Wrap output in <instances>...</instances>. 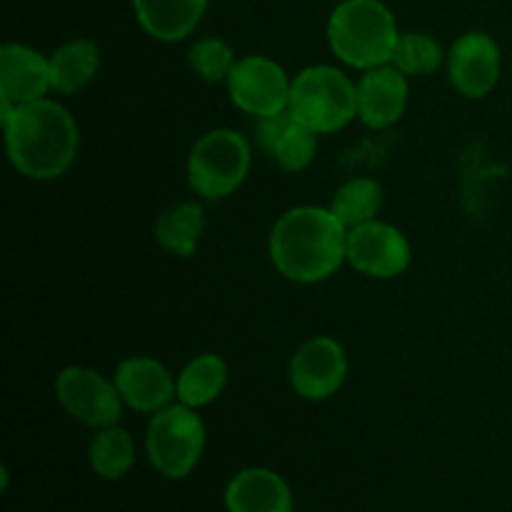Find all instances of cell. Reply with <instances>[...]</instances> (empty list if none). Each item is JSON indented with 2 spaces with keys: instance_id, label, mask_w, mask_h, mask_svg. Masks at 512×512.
Masks as SVG:
<instances>
[{
  "instance_id": "7",
  "label": "cell",
  "mask_w": 512,
  "mask_h": 512,
  "mask_svg": "<svg viewBox=\"0 0 512 512\" xmlns=\"http://www.w3.org/2000/svg\"><path fill=\"white\" fill-rule=\"evenodd\" d=\"M55 395L58 403L88 428H110L118 425L123 415V395H120L115 380H108L93 368L60 370L55 378Z\"/></svg>"
},
{
  "instance_id": "14",
  "label": "cell",
  "mask_w": 512,
  "mask_h": 512,
  "mask_svg": "<svg viewBox=\"0 0 512 512\" xmlns=\"http://www.w3.org/2000/svg\"><path fill=\"white\" fill-rule=\"evenodd\" d=\"M408 75L395 65L365 70L358 80V118L368 128L383 130L398 123L408 108Z\"/></svg>"
},
{
  "instance_id": "9",
  "label": "cell",
  "mask_w": 512,
  "mask_h": 512,
  "mask_svg": "<svg viewBox=\"0 0 512 512\" xmlns=\"http://www.w3.org/2000/svg\"><path fill=\"white\" fill-rule=\"evenodd\" d=\"M413 250L395 225L368 220L348 230V263L368 278L390 280L410 268Z\"/></svg>"
},
{
  "instance_id": "3",
  "label": "cell",
  "mask_w": 512,
  "mask_h": 512,
  "mask_svg": "<svg viewBox=\"0 0 512 512\" xmlns=\"http://www.w3.org/2000/svg\"><path fill=\"white\" fill-rule=\"evenodd\" d=\"M398 25L380 0H343L328 20V43L340 63L373 70L393 63Z\"/></svg>"
},
{
  "instance_id": "15",
  "label": "cell",
  "mask_w": 512,
  "mask_h": 512,
  "mask_svg": "<svg viewBox=\"0 0 512 512\" xmlns=\"http://www.w3.org/2000/svg\"><path fill=\"white\" fill-rule=\"evenodd\" d=\"M48 90H53L50 58L20 43H5L0 48V100L13 105L35 103Z\"/></svg>"
},
{
  "instance_id": "18",
  "label": "cell",
  "mask_w": 512,
  "mask_h": 512,
  "mask_svg": "<svg viewBox=\"0 0 512 512\" xmlns=\"http://www.w3.org/2000/svg\"><path fill=\"white\" fill-rule=\"evenodd\" d=\"M100 50L93 40H70L50 55V83L60 95H73L95 78Z\"/></svg>"
},
{
  "instance_id": "6",
  "label": "cell",
  "mask_w": 512,
  "mask_h": 512,
  "mask_svg": "<svg viewBox=\"0 0 512 512\" xmlns=\"http://www.w3.org/2000/svg\"><path fill=\"white\" fill-rule=\"evenodd\" d=\"M148 458L160 475L170 480L188 478L205 450V425L188 405H168L153 413L145 438Z\"/></svg>"
},
{
  "instance_id": "24",
  "label": "cell",
  "mask_w": 512,
  "mask_h": 512,
  "mask_svg": "<svg viewBox=\"0 0 512 512\" xmlns=\"http://www.w3.org/2000/svg\"><path fill=\"white\" fill-rule=\"evenodd\" d=\"M188 63L195 75H200L208 83H220L228 80L235 68V53L225 40L220 38H203L190 48Z\"/></svg>"
},
{
  "instance_id": "8",
  "label": "cell",
  "mask_w": 512,
  "mask_h": 512,
  "mask_svg": "<svg viewBox=\"0 0 512 512\" xmlns=\"http://www.w3.org/2000/svg\"><path fill=\"white\" fill-rule=\"evenodd\" d=\"M235 108L255 118H270L290 108L293 80L275 60L265 55H245L235 63L233 73L225 80Z\"/></svg>"
},
{
  "instance_id": "12",
  "label": "cell",
  "mask_w": 512,
  "mask_h": 512,
  "mask_svg": "<svg viewBox=\"0 0 512 512\" xmlns=\"http://www.w3.org/2000/svg\"><path fill=\"white\" fill-rule=\"evenodd\" d=\"M113 380L123 395V403L135 413H158L178 398V380H173L160 360L145 355L123 360Z\"/></svg>"
},
{
  "instance_id": "13",
  "label": "cell",
  "mask_w": 512,
  "mask_h": 512,
  "mask_svg": "<svg viewBox=\"0 0 512 512\" xmlns=\"http://www.w3.org/2000/svg\"><path fill=\"white\" fill-rule=\"evenodd\" d=\"M255 140L260 150L288 173H300L308 168L318 150V133L300 123L290 110L270 118H258Z\"/></svg>"
},
{
  "instance_id": "21",
  "label": "cell",
  "mask_w": 512,
  "mask_h": 512,
  "mask_svg": "<svg viewBox=\"0 0 512 512\" xmlns=\"http://www.w3.org/2000/svg\"><path fill=\"white\" fill-rule=\"evenodd\" d=\"M380 205H383V188L373 178H353L340 185L338 193L333 195L330 210L345 228H355L368 220H375Z\"/></svg>"
},
{
  "instance_id": "16",
  "label": "cell",
  "mask_w": 512,
  "mask_h": 512,
  "mask_svg": "<svg viewBox=\"0 0 512 512\" xmlns=\"http://www.w3.org/2000/svg\"><path fill=\"white\" fill-rule=\"evenodd\" d=\"M228 512H293V493L268 468L240 470L225 488Z\"/></svg>"
},
{
  "instance_id": "1",
  "label": "cell",
  "mask_w": 512,
  "mask_h": 512,
  "mask_svg": "<svg viewBox=\"0 0 512 512\" xmlns=\"http://www.w3.org/2000/svg\"><path fill=\"white\" fill-rule=\"evenodd\" d=\"M3 103L5 148L13 168L30 180H55L65 175L78 155V125L55 100L13 105Z\"/></svg>"
},
{
  "instance_id": "10",
  "label": "cell",
  "mask_w": 512,
  "mask_h": 512,
  "mask_svg": "<svg viewBox=\"0 0 512 512\" xmlns=\"http://www.w3.org/2000/svg\"><path fill=\"white\" fill-rule=\"evenodd\" d=\"M348 375V358L335 338L320 335L298 348L290 360V385L305 400H328L343 388Z\"/></svg>"
},
{
  "instance_id": "23",
  "label": "cell",
  "mask_w": 512,
  "mask_h": 512,
  "mask_svg": "<svg viewBox=\"0 0 512 512\" xmlns=\"http://www.w3.org/2000/svg\"><path fill=\"white\" fill-rule=\"evenodd\" d=\"M443 58L445 53L435 38L425 33H403L395 45L390 65H395L405 75L423 78V75H433L443 65Z\"/></svg>"
},
{
  "instance_id": "19",
  "label": "cell",
  "mask_w": 512,
  "mask_h": 512,
  "mask_svg": "<svg viewBox=\"0 0 512 512\" xmlns=\"http://www.w3.org/2000/svg\"><path fill=\"white\" fill-rule=\"evenodd\" d=\"M205 230V210L200 203H175L173 208L163 210L155 223V240L168 253L190 258L200 243Z\"/></svg>"
},
{
  "instance_id": "4",
  "label": "cell",
  "mask_w": 512,
  "mask_h": 512,
  "mask_svg": "<svg viewBox=\"0 0 512 512\" xmlns=\"http://www.w3.org/2000/svg\"><path fill=\"white\" fill-rule=\"evenodd\" d=\"M288 110L318 135L335 133L358 118V83L333 65H310L295 75Z\"/></svg>"
},
{
  "instance_id": "11",
  "label": "cell",
  "mask_w": 512,
  "mask_h": 512,
  "mask_svg": "<svg viewBox=\"0 0 512 512\" xmlns=\"http://www.w3.org/2000/svg\"><path fill=\"white\" fill-rule=\"evenodd\" d=\"M450 83L465 98H485L500 80V48L493 35L465 33L448 55Z\"/></svg>"
},
{
  "instance_id": "22",
  "label": "cell",
  "mask_w": 512,
  "mask_h": 512,
  "mask_svg": "<svg viewBox=\"0 0 512 512\" xmlns=\"http://www.w3.org/2000/svg\"><path fill=\"white\" fill-rule=\"evenodd\" d=\"M135 463V443L128 430L100 428L90 443V465L105 480H120Z\"/></svg>"
},
{
  "instance_id": "20",
  "label": "cell",
  "mask_w": 512,
  "mask_h": 512,
  "mask_svg": "<svg viewBox=\"0 0 512 512\" xmlns=\"http://www.w3.org/2000/svg\"><path fill=\"white\" fill-rule=\"evenodd\" d=\"M228 383V365L220 355H198L183 368L178 378V400L198 410L220 398Z\"/></svg>"
},
{
  "instance_id": "17",
  "label": "cell",
  "mask_w": 512,
  "mask_h": 512,
  "mask_svg": "<svg viewBox=\"0 0 512 512\" xmlns=\"http://www.w3.org/2000/svg\"><path fill=\"white\" fill-rule=\"evenodd\" d=\"M133 8L140 28L150 38L178 43L200 23L208 0H133Z\"/></svg>"
},
{
  "instance_id": "2",
  "label": "cell",
  "mask_w": 512,
  "mask_h": 512,
  "mask_svg": "<svg viewBox=\"0 0 512 512\" xmlns=\"http://www.w3.org/2000/svg\"><path fill=\"white\" fill-rule=\"evenodd\" d=\"M270 260L293 283L328 280L348 260V228L330 208L300 205L280 215L273 225Z\"/></svg>"
},
{
  "instance_id": "5",
  "label": "cell",
  "mask_w": 512,
  "mask_h": 512,
  "mask_svg": "<svg viewBox=\"0 0 512 512\" xmlns=\"http://www.w3.org/2000/svg\"><path fill=\"white\" fill-rule=\"evenodd\" d=\"M250 170V143L238 130L218 128L193 145L188 183L200 198L223 200L243 185Z\"/></svg>"
}]
</instances>
